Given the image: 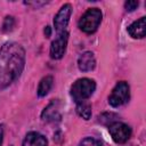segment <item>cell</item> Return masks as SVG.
<instances>
[{
  "label": "cell",
  "instance_id": "6da1fadb",
  "mask_svg": "<svg viewBox=\"0 0 146 146\" xmlns=\"http://www.w3.org/2000/svg\"><path fill=\"white\" fill-rule=\"evenodd\" d=\"M25 50L17 42H7L0 48V90L8 88L22 74Z\"/></svg>",
  "mask_w": 146,
  "mask_h": 146
},
{
  "label": "cell",
  "instance_id": "7a4b0ae2",
  "mask_svg": "<svg viewBox=\"0 0 146 146\" xmlns=\"http://www.w3.org/2000/svg\"><path fill=\"white\" fill-rule=\"evenodd\" d=\"M96 90V83L89 78L78 79L71 87V97L75 103L87 100Z\"/></svg>",
  "mask_w": 146,
  "mask_h": 146
},
{
  "label": "cell",
  "instance_id": "3957f363",
  "mask_svg": "<svg viewBox=\"0 0 146 146\" xmlns=\"http://www.w3.org/2000/svg\"><path fill=\"white\" fill-rule=\"evenodd\" d=\"M102 17H103V14L100 11V9L98 8H90L88 9L80 18L79 21V27L81 31H83L84 33H94L100 22H102Z\"/></svg>",
  "mask_w": 146,
  "mask_h": 146
},
{
  "label": "cell",
  "instance_id": "277c9868",
  "mask_svg": "<svg viewBox=\"0 0 146 146\" xmlns=\"http://www.w3.org/2000/svg\"><path fill=\"white\" fill-rule=\"evenodd\" d=\"M130 99V87L125 81H120L113 88L108 96V104L113 107H120Z\"/></svg>",
  "mask_w": 146,
  "mask_h": 146
},
{
  "label": "cell",
  "instance_id": "5b68a950",
  "mask_svg": "<svg viewBox=\"0 0 146 146\" xmlns=\"http://www.w3.org/2000/svg\"><path fill=\"white\" fill-rule=\"evenodd\" d=\"M108 132L112 137V139L116 144H124L129 140L131 136V129L128 124L122 122H114L111 125H108Z\"/></svg>",
  "mask_w": 146,
  "mask_h": 146
},
{
  "label": "cell",
  "instance_id": "8992f818",
  "mask_svg": "<svg viewBox=\"0 0 146 146\" xmlns=\"http://www.w3.org/2000/svg\"><path fill=\"white\" fill-rule=\"evenodd\" d=\"M67 41H68L67 31L57 33L56 39L51 42V46H50V57L52 59H60L64 56L67 47Z\"/></svg>",
  "mask_w": 146,
  "mask_h": 146
},
{
  "label": "cell",
  "instance_id": "52a82bcc",
  "mask_svg": "<svg viewBox=\"0 0 146 146\" xmlns=\"http://www.w3.org/2000/svg\"><path fill=\"white\" fill-rule=\"evenodd\" d=\"M71 14H72V7L70 3H65L60 7V9L58 10V13L54 18V25L57 33L66 31V26L68 24Z\"/></svg>",
  "mask_w": 146,
  "mask_h": 146
},
{
  "label": "cell",
  "instance_id": "ba28073f",
  "mask_svg": "<svg viewBox=\"0 0 146 146\" xmlns=\"http://www.w3.org/2000/svg\"><path fill=\"white\" fill-rule=\"evenodd\" d=\"M59 102L56 99V100H52L42 112L41 114V117L42 120L47 121V122H55V121H59L62 115H60V112H59Z\"/></svg>",
  "mask_w": 146,
  "mask_h": 146
},
{
  "label": "cell",
  "instance_id": "9c48e42d",
  "mask_svg": "<svg viewBox=\"0 0 146 146\" xmlns=\"http://www.w3.org/2000/svg\"><path fill=\"white\" fill-rule=\"evenodd\" d=\"M78 66H79V70L82 72L92 71L96 66V59H95L94 52L84 51L83 54H81L78 58Z\"/></svg>",
  "mask_w": 146,
  "mask_h": 146
},
{
  "label": "cell",
  "instance_id": "30bf717a",
  "mask_svg": "<svg viewBox=\"0 0 146 146\" xmlns=\"http://www.w3.org/2000/svg\"><path fill=\"white\" fill-rule=\"evenodd\" d=\"M128 33L135 39H143L146 34V18L140 17L138 21L130 24L128 27Z\"/></svg>",
  "mask_w": 146,
  "mask_h": 146
},
{
  "label": "cell",
  "instance_id": "8fae6325",
  "mask_svg": "<svg viewBox=\"0 0 146 146\" xmlns=\"http://www.w3.org/2000/svg\"><path fill=\"white\" fill-rule=\"evenodd\" d=\"M47 145H48L47 138L36 131L29 132L25 136L22 144V146H47Z\"/></svg>",
  "mask_w": 146,
  "mask_h": 146
},
{
  "label": "cell",
  "instance_id": "7c38bea8",
  "mask_svg": "<svg viewBox=\"0 0 146 146\" xmlns=\"http://www.w3.org/2000/svg\"><path fill=\"white\" fill-rule=\"evenodd\" d=\"M52 83H54V78L51 75H46L44 78H42L41 81L39 82V86H38V90H36L38 96L44 97L50 91Z\"/></svg>",
  "mask_w": 146,
  "mask_h": 146
},
{
  "label": "cell",
  "instance_id": "4fadbf2b",
  "mask_svg": "<svg viewBox=\"0 0 146 146\" xmlns=\"http://www.w3.org/2000/svg\"><path fill=\"white\" fill-rule=\"evenodd\" d=\"M76 113L79 114V116H81L84 120H89L91 117V105L88 102H81V103H76Z\"/></svg>",
  "mask_w": 146,
  "mask_h": 146
},
{
  "label": "cell",
  "instance_id": "5bb4252c",
  "mask_svg": "<svg viewBox=\"0 0 146 146\" xmlns=\"http://www.w3.org/2000/svg\"><path fill=\"white\" fill-rule=\"evenodd\" d=\"M116 119H117V115L114 113H104L99 116V122L106 125H111L112 123L116 122Z\"/></svg>",
  "mask_w": 146,
  "mask_h": 146
},
{
  "label": "cell",
  "instance_id": "9a60e30c",
  "mask_svg": "<svg viewBox=\"0 0 146 146\" xmlns=\"http://www.w3.org/2000/svg\"><path fill=\"white\" fill-rule=\"evenodd\" d=\"M15 26V19L14 17L11 16H7L3 21V24H2V31L3 32H9L13 30V27Z\"/></svg>",
  "mask_w": 146,
  "mask_h": 146
},
{
  "label": "cell",
  "instance_id": "2e32d148",
  "mask_svg": "<svg viewBox=\"0 0 146 146\" xmlns=\"http://www.w3.org/2000/svg\"><path fill=\"white\" fill-rule=\"evenodd\" d=\"M79 146H102V143L92 137H87L80 141Z\"/></svg>",
  "mask_w": 146,
  "mask_h": 146
},
{
  "label": "cell",
  "instance_id": "e0dca14e",
  "mask_svg": "<svg viewBox=\"0 0 146 146\" xmlns=\"http://www.w3.org/2000/svg\"><path fill=\"white\" fill-rule=\"evenodd\" d=\"M138 6H139V2L135 1V0H130V1L124 2V8H125L127 11H133L135 9H137Z\"/></svg>",
  "mask_w": 146,
  "mask_h": 146
},
{
  "label": "cell",
  "instance_id": "ac0fdd59",
  "mask_svg": "<svg viewBox=\"0 0 146 146\" xmlns=\"http://www.w3.org/2000/svg\"><path fill=\"white\" fill-rule=\"evenodd\" d=\"M3 141V124H0V146Z\"/></svg>",
  "mask_w": 146,
  "mask_h": 146
},
{
  "label": "cell",
  "instance_id": "d6986e66",
  "mask_svg": "<svg viewBox=\"0 0 146 146\" xmlns=\"http://www.w3.org/2000/svg\"><path fill=\"white\" fill-rule=\"evenodd\" d=\"M44 34H46V36H47V38H48V36H50L51 31H50V27H49V26H46V29H44Z\"/></svg>",
  "mask_w": 146,
  "mask_h": 146
}]
</instances>
